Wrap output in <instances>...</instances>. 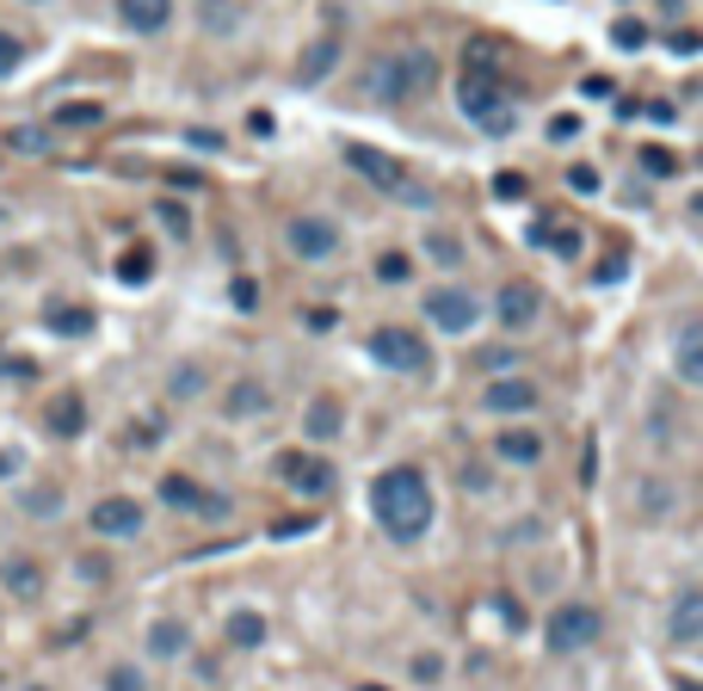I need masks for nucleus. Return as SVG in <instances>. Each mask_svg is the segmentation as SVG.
Wrapping results in <instances>:
<instances>
[{"label":"nucleus","mask_w":703,"mask_h":691,"mask_svg":"<svg viewBox=\"0 0 703 691\" xmlns=\"http://www.w3.org/2000/svg\"><path fill=\"white\" fill-rule=\"evenodd\" d=\"M371 513H376V525H383L395 544L426 537V525H432V482H426V470H414V463L383 470L371 482Z\"/></svg>","instance_id":"nucleus-1"},{"label":"nucleus","mask_w":703,"mask_h":691,"mask_svg":"<svg viewBox=\"0 0 703 691\" xmlns=\"http://www.w3.org/2000/svg\"><path fill=\"white\" fill-rule=\"evenodd\" d=\"M432 80H438V56L426 44H414V50H402V56H383L364 87H371L376 99H420V94H432Z\"/></svg>","instance_id":"nucleus-2"},{"label":"nucleus","mask_w":703,"mask_h":691,"mask_svg":"<svg viewBox=\"0 0 703 691\" xmlns=\"http://www.w3.org/2000/svg\"><path fill=\"white\" fill-rule=\"evenodd\" d=\"M457 106H463L487 136H513V124H518V111L506 106V87L494 75H482V68L457 75Z\"/></svg>","instance_id":"nucleus-3"},{"label":"nucleus","mask_w":703,"mask_h":691,"mask_svg":"<svg viewBox=\"0 0 703 691\" xmlns=\"http://www.w3.org/2000/svg\"><path fill=\"white\" fill-rule=\"evenodd\" d=\"M598 636H605V612H598V605H586V599L556 605V612H549V624H543L549 655H580V648H593Z\"/></svg>","instance_id":"nucleus-4"},{"label":"nucleus","mask_w":703,"mask_h":691,"mask_svg":"<svg viewBox=\"0 0 703 691\" xmlns=\"http://www.w3.org/2000/svg\"><path fill=\"white\" fill-rule=\"evenodd\" d=\"M371 359L389 364V371H402V377H426V371H432V346H426L414 328L389 321V328L371 333Z\"/></svg>","instance_id":"nucleus-5"},{"label":"nucleus","mask_w":703,"mask_h":691,"mask_svg":"<svg viewBox=\"0 0 703 691\" xmlns=\"http://www.w3.org/2000/svg\"><path fill=\"white\" fill-rule=\"evenodd\" d=\"M345 161H352V173H364L376 191H389V198H414V205H426L420 186H407V167L395 155H383V149H371V142H345Z\"/></svg>","instance_id":"nucleus-6"},{"label":"nucleus","mask_w":703,"mask_h":691,"mask_svg":"<svg viewBox=\"0 0 703 691\" xmlns=\"http://www.w3.org/2000/svg\"><path fill=\"white\" fill-rule=\"evenodd\" d=\"M278 475H284V487H297L303 501H328V494H333V463H328V457L284 451L278 457Z\"/></svg>","instance_id":"nucleus-7"},{"label":"nucleus","mask_w":703,"mask_h":691,"mask_svg":"<svg viewBox=\"0 0 703 691\" xmlns=\"http://www.w3.org/2000/svg\"><path fill=\"white\" fill-rule=\"evenodd\" d=\"M426 321H432V328H444V333H469L475 321H482V303L469 297L463 284H444V290H432V297H426Z\"/></svg>","instance_id":"nucleus-8"},{"label":"nucleus","mask_w":703,"mask_h":691,"mask_svg":"<svg viewBox=\"0 0 703 691\" xmlns=\"http://www.w3.org/2000/svg\"><path fill=\"white\" fill-rule=\"evenodd\" d=\"M494 315H501V328H506V333H525V328H537V315H543V290H537L531 278H513V284H501V297H494Z\"/></svg>","instance_id":"nucleus-9"},{"label":"nucleus","mask_w":703,"mask_h":691,"mask_svg":"<svg viewBox=\"0 0 703 691\" xmlns=\"http://www.w3.org/2000/svg\"><path fill=\"white\" fill-rule=\"evenodd\" d=\"M284 241H290V253H297V260H309V266H321V260H333V253H340V229H333L328 217H297L290 229H284Z\"/></svg>","instance_id":"nucleus-10"},{"label":"nucleus","mask_w":703,"mask_h":691,"mask_svg":"<svg viewBox=\"0 0 703 691\" xmlns=\"http://www.w3.org/2000/svg\"><path fill=\"white\" fill-rule=\"evenodd\" d=\"M142 525H149V513H142L130 494H111V501L94 506V531L99 537H118V544H124V537H142Z\"/></svg>","instance_id":"nucleus-11"},{"label":"nucleus","mask_w":703,"mask_h":691,"mask_svg":"<svg viewBox=\"0 0 703 691\" xmlns=\"http://www.w3.org/2000/svg\"><path fill=\"white\" fill-rule=\"evenodd\" d=\"M161 501L179 506V513H204V518H222V513H229V501H222V494H204L191 475H161Z\"/></svg>","instance_id":"nucleus-12"},{"label":"nucleus","mask_w":703,"mask_h":691,"mask_svg":"<svg viewBox=\"0 0 703 691\" xmlns=\"http://www.w3.org/2000/svg\"><path fill=\"white\" fill-rule=\"evenodd\" d=\"M543 395H537V383H525V377H494L482 390V408L487 414H531Z\"/></svg>","instance_id":"nucleus-13"},{"label":"nucleus","mask_w":703,"mask_h":691,"mask_svg":"<svg viewBox=\"0 0 703 691\" xmlns=\"http://www.w3.org/2000/svg\"><path fill=\"white\" fill-rule=\"evenodd\" d=\"M0 586H7L19 605H37V599H44V568H37L32 556H7V562H0Z\"/></svg>","instance_id":"nucleus-14"},{"label":"nucleus","mask_w":703,"mask_h":691,"mask_svg":"<svg viewBox=\"0 0 703 691\" xmlns=\"http://www.w3.org/2000/svg\"><path fill=\"white\" fill-rule=\"evenodd\" d=\"M340 426H345V408L333 402V395H315L309 408H303V439H309V445L340 439Z\"/></svg>","instance_id":"nucleus-15"},{"label":"nucleus","mask_w":703,"mask_h":691,"mask_svg":"<svg viewBox=\"0 0 703 691\" xmlns=\"http://www.w3.org/2000/svg\"><path fill=\"white\" fill-rule=\"evenodd\" d=\"M266 408H272V395L260 377H234L229 395H222V414H229V420H253V414H266Z\"/></svg>","instance_id":"nucleus-16"},{"label":"nucleus","mask_w":703,"mask_h":691,"mask_svg":"<svg viewBox=\"0 0 703 691\" xmlns=\"http://www.w3.org/2000/svg\"><path fill=\"white\" fill-rule=\"evenodd\" d=\"M672 371H679V383H703V321H685V328H679Z\"/></svg>","instance_id":"nucleus-17"},{"label":"nucleus","mask_w":703,"mask_h":691,"mask_svg":"<svg viewBox=\"0 0 703 691\" xmlns=\"http://www.w3.org/2000/svg\"><path fill=\"white\" fill-rule=\"evenodd\" d=\"M118 13H124V25H130V32L155 37V32H167L173 0H118Z\"/></svg>","instance_id":"nucleus-18"},{"label":"nucleus","mask_w":703,"mask_h":691,"mask_svg":"<svg viewBox=\"0 0 703 691\" xmlns=\"http://www.w3.org/2000/svg\"><path fill=\"white\" fill-rule=\"evenodd\" d=\"M191 648V629H186V617H155L149 624V655H161V660H179Z\"/></svg>","instance_id":"nucleus-19"},{"label":"nucleus","mask_w":703,"mask_h":691,"mask_svg":"<svg viewBox=\"0 0 703 691\" xmlns=\"http://www.w3.org/2000/svg\"><path fill=\"white\" fill-rule=\"evenodd\" d=\"M44 321H50V333H63V340H87V333H94V309H87V303H50Z\"/></svg>","instance_id":"nucleus-20"},{"label":"nucleus","mask_w":703,"mask_h":691,"mask_svg":"<svg viewBox=\"0 0 703 691\" xmlns=\"http://www.w3.org/2000/svg\"><path fill=\"white\" fill-rule=\"evenodd\" d=\"M494 457H501V463H537V457H543V439H537L531 426H506L501 439H494Z\"/></svg>","instance_id":"nucleus-21"},{"label":"nucleus","mask_w":703,"mask_h":691,"mask_svg":"<svg viewBox=\"0 0 703 691\" xmlns=\"http://www.w3.org/2000/svg\"><path fill=\"white\" fill-rule=\"evenodd\" d=\"M703 636V593L691 586V593L672 599V643H697Z\"/></svg>","instance_id":"nucleus-22"},{"label":"nucleus","mask_w":703,"mask_h":691,"mask_svg":"<svg viewBox=\"0 0 703 691\" xmlns=\"http://www.w3.org/2000/svg\"><path fill=\"white\" fill-rule=\"evenodd\" d=\"M222 636H229V648H260L266 643V617L253 612V605H234L229 624H222Z\"/></svg>","instance_id":"nucleus-23"},{"label":"nucleus","mask_w":703,"mask_h":691,"mask_svg":"<svg viewBox=\"0 0 703 691\" xmlns=\"http://www.w3.org/2000/svg\"><path fill=\"white\" fill-rule=\"evenodd\" d=\"M50 432H56V439H80V432H87V402H80V395H56V402H50Z\"/></svg>","instance_id":"nucleus-24"},{"label":"nucleus","mask_w":703,"mask_h":691,"mask_svg":"<svg viewBox=\"0 0 703 691\" xmlns=\"http://www.w3.org/2000/svg\"><path fill=\"white\" fill-rule=\"evenodd\" d=\"M333 63H340V37H321L315 50H303V63H297V80L303 87H315V80H328Z\"/></svg>","instance_id":"nucleus-25"},{"label":"nucleus","mask_w":703,"mask_h":691,"mask_svg":"<svg viewBox=\"0 0 703 691\" xmlns=\"http://www.w3.org/2000/svg\"><path fill=\"white\" fill-rule=\"evenodd\" d=\"M537 248H549L556 260H574L580 253V229H568V222H537Z\"/></svg>","instance_id":"nucleus-26"},{"label":"nucleus","mask_w":703,"mask_h":691,"mask_svg":"<svg viewBox=\"0 0 703 691\" xmlns=\"http://www.w3.org/2000/svg\"><path fill=\"white\" fill-rule=\"evenodd\" d=\"M106 118V106H94V99H75V106H56V124H99Z\"/></svg>","instance_id":"nucleus-27"},{"label":"nucleus","mask_w":703,"mask_h":691,"mask_svg":"<svg viewBox=\"0 0 703 691\" xmlns=\"http://www.w3.org/2000/svg\"><path fill=\"white\" fill-rule=\"evenodd\" d=\"M611 37H617V50H641V44H648V25H641V19H617Z\"/></svg>","instance_id":"nucleus-28"},{"label":"nucleus","mask_w":703,"mask_h":691,"mask_svg":"<svg viewBox=\"0 0 703 691\" xmlns=\"http://www.w3.org/2000/svg\"><path fill=\"white\" fill-rule=\"evenodd\" d=\"M407 272H414L407 253H383V260H376V278H383V284H407Z\"/></svg>","instance_id":"nucleus-29"},{"label":"nucleus","mask_w":703,"mask_h":691,"mask_svg":"<svg viewBox=\"0 0 703 691\" xmlns=\"http://www.w3.org/2000/svg\"><path fill=\"white\" fill-rule=\"evenodd\" d=\"M118 278H124V284H149V253L130 248L124 260H118Z\"/></svg>","instance_id":"nucleus-30"},{"label":"nucleus","mask_w":703,"mask_h":691,"mask_svg":"<svg viewBox=\"0 0 703 691\" xmlns=\"http://www.w3.org/2000/svg\"><path fill=\"white\" fill-rule=\"evenodd\" d=\"M106 691H142V667H130V660H118L106 673Z\"/></svg>","instance_id":"nucleus-31"},{"label":"nucleus","mask_w":703,"mask_h":691,"mask_svg":"<svg viewBox=\"0 0 703 691\" xmlns=\"http://www.w3.org/2000/svg\"><path fill=\"white\" fill-rule=\"evenodd\" d=\"M56 506H63V494H56V487H32V494H25V513H32V518H50Z\"/></svg>","instance_id":"nucleus-32"},{"label":"nucleus","mask_w":703,"mask_h":691,"mask_svg":"<svg viewBox=\"0 0 703 691\" xmlns=\"http://www.w3.org/2000/svg\"><path fill=\"white\" fill-rule=\"evenodd\" d=\"M494 198H501V205H518V198H525V173H494Z\"/></svg>","instance_id":"nucleus-33"},{"label":"nucleus","mask_w":703,"mask_h":691,"mask_svg":"<svg viewBox=\"0 0 703 691\" xmlns=\"http://www.w3.org/2000/svg\"><path fill=\"white\" fill-rule=\"evenodd\" d=\"M19 63H25V44H19V37H13V32H0V80L13 75V68H19Z\"/></svg>","instance_id":"nucleus-34"},{"label":"nucleus","mask_w":703,"mask_h":691,"mask_svg":"<svg viewBox=\"0 0 703 691\" xmlns=\"http://www.w3.org/2000/svg\"><path fill=\"white\" fill-rule=\"evenodd\" d=\"M13 149H19V155H44L50 136H44V130H32V124H19V130H13Z\"/></svg>","instance_id":"nucleus-35"},{"label":"nucleus","mask_w":703,"mask_h":691,"mask_svg":"<svg viewBox=\"0 0 703 691\" xmlns=\"http://www.w3.org/2000/svg\"><path fill=\"white\" fill-rule=\"evenodd\" d=\"M161 229L186 241V235H191V217H186V205H161Z\"/></svg>","instance_id":"nucleus-36"},{"label":"nucleus","mask_w":703,"mask_h":691,"mask_svg":"<svg viewBox=\"0 0 703 691\" xmlns=\"http://www.w3.org/2000/svg\"><path fill=\"white\" fill-rule=\"evenodd\" d=\"M641 173H679V155L672 149H641Z\"/></svg>","instance_id":"nucleus-37"},{"label":"nucleus","mask_w":703,"mask_h":691,"mask_svg":"<svg viewBox=\"0 0 703 691\" xmlns=\"http://www.w3.org/2000/svg\"><path fill=\"white\" fill-rule=\"evenodd\" d=\"M667 501H672L667 482H641V513H667Z\"/></svg>","instance_id":"nucleus-38"},{"label":"nucleus","mask_w":703,"mask_h":691,"mask_svg":"<svg viewBox=\"0 0 703 691\" xmlns=\"http://www.w3.org/2000/svg\"><path fill=\"white\" fill-rule=\"evenodd\" d=\"M229 303H234V309H260V284H253V278H234L229 284Z\"/></svg>","instance_id":"nucleus-39"},{"label":"nucleus","mask_w":703,"mask_h":691,"mask_svg":"<svg viewBox=\"0 0 703 691\" xmlns=\"http://www.w3.org/2000/svg\"><path fill=\"white\" fill-rule=\"evenodd\" d=\"M204 25H234V0H204Z\"/></svg>","instance_id":"nucleus-40"},{"label":"nucleus","mask_w":703,"mask_h":691,"mask_svg":"<svg viewBox=\"0 0 703 691\" xmlns=\"http://www.w3.org/2000/svg\"><path fill=\"white\" fill-rule=\"evenodd\" d=\"M574 136H580V118H568V111L549 118V142H574Z\"/></svg>","instance_id":"nucleus-41"},{"label":"nucleus","mask_w":703,"mask_h":691,"mask_svg":"<svg viewBox=\"0 0 703 691\" xmlns=\"http://www.w3.org/2000/svg\"><path fill=\"white\" fill-rule=\"evenodd\" d=\"M482 364H487V371H494V377H501V371H513V364H518V352H506V346H494V352H482Z\"/></svg>","instance_id":"nucleus-42"},{"label":"nucleus","mask_w":703,"mask_h":691,"mask_svg":"<svg viewBox=\"0 0 703 691\" xmlns=\"http://www.w3.org/2000/svg\"><path fill=\"white\" fill-rule=\"evenodd\" d=\"M432 253H438V266H457V260H463V248H457L451 235H432Z\"/></svg>","instance_id":"nucleus-43"},{"label":"nucleus","mask_w":703,"mask_h":691,"mask_svg":"<svg viewBox=\"0 0 703 691\" xmlns=\"http://www.w3.org/2000/svg\"><path fill=\"white\" fill-rule=\"evenodd\" d=\"M333 321H340V315H333V309H303V328H315V333H328Z\"/></svg>","instance_id":"nucleus-44"},{"label":"nucleus","mask_w":703,"mask_h":691,"mask_svg":"<svg viewBox=\"0 0 703 691\" xmlns=\"http://www.w3.org/2000/svg\"><path fill=\"white\" fill-rule=\"evenodd\" d=\"M568 186H574V191H598V173L593 167H568Z\"/></svg>","instance_id":"nucleus-45"},{"label":"nucleus","mask_w":703,"mask_h":691,"mask_svg":"<svg viewBox=\"0 0 703 691\" xmlns=\"http://www.w3.org/2000/svg\"><path fill=\"white\" fill-rule=\"evenodd\" d=\"M0 377H37L32 359H0Z\"/></svg>","instance_id":"nucleus-46"},{"label":"nucleus","mask_w":703,"mask_h":691,"mask_svg":"<svg viewBox=\"0 0 703 691\" xmlns=\"http://www.w3.org/2000/svg\"><path fill=\"white\" fill-rule=\"evenodd\" d=\"M198 364H179V377H173V390H179V395H191V390H198Z\"/></svg>","instance_id":"nucleus-47"},{"label":"nucleus","mask_w":703,"mask_h":691,"mask_svg":"<svg viewBox=\"0 0 703 691\" xmlns=\"http://www.w3.org/2000/svg\"><path fill=\"white\" fill-rule=\"evenodd\" d=\"M580 94H586V99H611V80L605 75H586V80H580Z\"/></svg>","instance_id":"nucleus-48"},{"label":"nucleus","mask_w":703,"mask_h":691,"mask_svg":"<svg viewBox=\"0 0 703 691\" xmlns=\"http://www.w3.org/2000/svg\"><path fill=\"white\" fill-rule=\"evenodd\" d=\"M414 673H420V679H426V685H432V679H438V673H444V667H438V655H420V667H414Z\"/></svg>","instance_id":"nucleus-49"},{"label":"nucleus","mask_w":703,"mask_h":691,"mask_svg":"<svg viewBox=\"0 0 703 691\" xmlns=\"http://www.w3.org/2000/svg\"><path fill=\"white\" fill-rule=\"evenodd\" d=\"M7 475H19V451H0V482H7Z\"/></svg>","instance_id":"nucleus-50"},{"label":"nucleus","mask_w":703,"mask_h":691,"mask_svg":"<svg viewBox=\"0 0 703 691\" xmlns=\"http://www.w3.org/2000/svg\"><path fill=\"white\" fill-rule=\"evenodd\" d=\"M359 691H389V685H359Z\"/></svg>","instance_id":"nucleus-51"},{"label":"nucleus","mask_w":703,"mask_h":691,"mask_svg":"<svg viewBox=\"0 0 703 691\" xmlns=\"http://www.w3.org/2000/svg\"><path fill=\"white\" fill-rule=\"evenodd\" d=\"M25 691H50V685H25Z\"/></svg>","instance_id":"nucleus-52"}]
</instances>
